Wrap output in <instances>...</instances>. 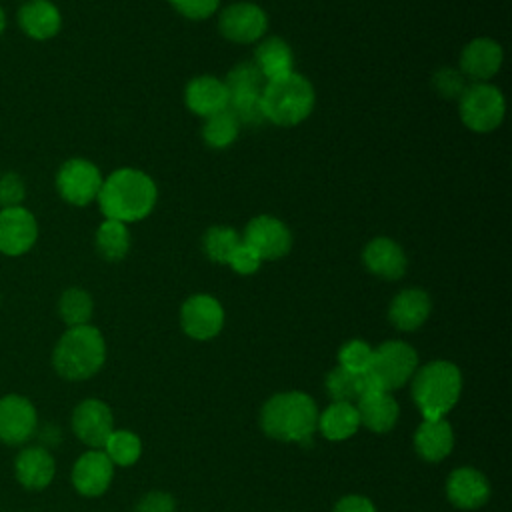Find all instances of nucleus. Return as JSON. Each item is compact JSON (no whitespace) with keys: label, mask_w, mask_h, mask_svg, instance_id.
<instances>
[{"label":"nucleus","mask_w":512,"mask_h":512,"mask_svg":"<svg viewBox=\"0 0 512 512\" xmlns=\"http://www.w3.org/2000/svg\"><path fill=\"white\" fill-rule=\"evenodd\" d=\"M154 180L134 168H118L106 180L98 192V204L106 218L118 222H138L148 216L156 204Z\"/></svg>","instance_id":"f257e3e1"},{"label":"nucleus","mask_w":512,"mask_h":512,"mask_svg":"<svg viewBox=\"0 0 512 512\" xmlns=\"http://www.w3.org/2000/svg\"><path fill=\"white\" fill-rule=\"evenodd\" d=\"M318 414L312 396L304 392H280L264 402L260 426L274 440L308 444L318 430Z\"/></svg>","instance_id":"f03ea898"},{"label":"nucleus","mask_w":512,"mask_h":512,"mask_svg":"<svg viewBox=\"0 0 512 512\" xmlns=\"http://www.w3.org/2000/svg\"><path fill=\"white\" fill-rule=\"evenodd\" d=\"M412 398L424 420L444 418L462 392L460 368L448 360H434L412 376Z\"/></svg>","instance_id":"7ed1b4c3"},{"label":"nucleus","mask_w":512,"mask_h":512,"mask_svg":"<svg viewBox=\"0 0 512 512\" xmlns=\"http://www.w3.org/2000/svg\"><path fill=\"white\" fill-rule=\"evenodd\" d=\"M104 360V338L100 330L90 324L68 328L52 352V366L66 380H86L94 376Z\"/></svg>","instance_id":"20e7f679"},{"label":"nucleus","mask_w":512,"mask_h":512,"mask_svg":"<svg viewBox=\"0 0 512 512\" xmlns=\"http://www.w3.org/2000/svg\"><path fill=\"white\" fill-rule=\"evenodd\" d=\"M260 100L266 120L278 126H296L306 120L314 108V88L304 76L290 72L266 80Z\"/></svg>","instance_id":"39448f33"},{"label":"nucleus","mask_w":512,"mask_h":512,"mask_svg":"<svg viewBox=\"0 0 512 512\" xmlns=\"http://www.w3.org/2000/svg\"><path fill=\"white\" fill-rule=\"evenodd\" d=\"M418 370V354L416 350L402 340H388L376 348H372V360L368 366V374L378 384L380 390L392 392L406 382L412 380Z\"/></svg>","instance_id":"423d86ee"},{"label":"nucleus","mask_w":512,"mask_h":512,"mask_svg":"<svg viewBox=\"0 0 512 512\" xmlns=\"http://www.w3.org/2000/svg\"><path fill=\"white\" fill-rule=\"evenodd\" d=\"M460 118L474 132H490L500 126L504 118L502 92L486 82H476L460 96Z\"/></svg>","instance_id":"0eeeda50"},{"label":"nucleus","mask_w":512,"mask_h":512,"mask_svg":"<svg viewBox=\"0 0 512 512\" xmlns=\"http://www.w3.org/2000/svg\"><path fill=\"white\" fill-rule=\"evenodd\" d=\"M56 186L66 202L74 206H86L98 198L102 176L92 162L84 158H72L60 166Z\"/></svg>","instance_id":"6e6552de"},{"label":"nucleus","mask_w":512,"mask_h":512,"mask_svg":"<svg viewBox=\"0 0 512 512\" xmlns=\"http://www.w3.org/2000/svg\"><path fill=\"white\" fill-rule=\"evenodd\" d=\"M242 242L248 244L262 260H278L288 254L292 234L282 220L262 214L248 222Z\"/></svg>","instance_id":"1a4fd4ad"},{"label":"nucleus","mask_w":512,"mask_h":512,"mask_svg":"<svg viewBox=\"0 0 512 512\" xmlns=\"http://www.w3.org/2000/svg\"><path fill=\"white\" fill-rule=\"evenodd\" d=\"M218 28L224 38L236 44H250L264 36L268 18L264 10L252 2H236L222 10Z\"/></svg>","instance_id":"9d476101"},{"label":"nucleus","mask_w":512,"mask_h":512,"mask_svg":"<svg viewBox=\"0 0 512 512\" xmlns=\"http://www.w3.org/2000/svg\"><path fill=\"white\" fill-rule=\"evenodd\" d=\"M182 330L194 340H210L224 326L222 304L208 294L190 296L180 310Z\"/></svg>","instance_id":"9b49d317"},{"label":"nucleus","mask_w":512,"mask_h":512,"mask_svg":"<svg viewBox=\"0 0 512 512\" xmlns=\"http://www.w3.org/2000/svg\"><path fill=\"white\" fill-rule=\"evenodd\" d=\"M36 426V408L28 398L20 394L0 398V442L10 446L24 444L34 436Z\"/></svg>","instance_id":"f8f14e48"},{"label":"nucleus","mask_w":512,"mask_h":512,"mask_svg":"<svg viewBox=\"0 0 512 512\" xmlns=\"http://www.w3.org/2000/svg\"><path fill=\"white\" fill-rule=\"evenodd\" d=\"M72 430L90 448H102L114 430V416L108 404L96 398L82 400L72 412Z\"/></svg>","instance_id":"ddd939ff"},{"label":"nucleus","mask_w":512,"mask_h":512,"mask_svg":"<svg viewBox=\"0 0 512 512\" xmlns=\"http://www.w3.org/2000/svg\"><path fill=\"white\" fill-rule=\"evenodd\" d=\"M38 236V226L34 216L22 208H2L0 210V252L6 256H20L28 252Z\"/></svg>","instance_id":"4468645a"},{"label":"nucleus","mask_w":512,"mask_h":512,"mask_svg":"<svg viewBox=\"0 0 512 512\" xmlns=\"http://www.w3.org/2000/svg\"><path fill=\"white\" fill-rule=\"evenodd\" d=\"M114 476V464L104 450L84 452L72 468V484L82 496L94 498L108 490Z\"/></svg>","instance_id":"2eb2a0df"},{"label":"nucleus","mask_w":512,"mask_h":512,"mask_svg":"<svg viewBox=\"0 0 512 512\" xmlns=\"http://www.w3.org/2000/svg\"><path fill=\"white\" fill-rule=\"evenodd\" d=\"M448 500L462 510H476L490 498V484L486 476L470 466H462L450 472L446 480Z\"/></svg>","instance_id":"dca6fc26"},{"label":"nucleus","mask_w":512,"mask_h":512,"mask_svg":"<svg viewBox=\"0 0 512 512\" xmlns=\"http://www.w3.org/2000/svg\"><path fill=\"white\" fill-rule=\"evenodd\" d=\"M502 66V48L492 38L470 40L460 54V72L466 78L484 82L492 78Z\"/></svg>","instance_id":"f3484780"},{"label":"nucleus","mask_w":512,"mask_h":512,"mask_svg":"<svg viewBox=\"0 0 512 512\" xmlns=\"http://www.w3.org/2000/svg\"><path fill=\"white\" fill-rule=\"evenodd\" d=\"M362 260H364V266L372 274H376L384 280L402 278L406 272V264H408L406 254L400 248V244H396L392 238H384V236H378L364 246Z\"/></svg>","instance_id":"a211bd4d"},{"label":"nucleus","mask_w":512,"mask_h":512,"mask_svg":"<svg viewBox=\"0 0 512 512\" xmlns=\"http://www.w3.org/2000/svg\"><path fill=\"white\" fill-rule=\"evenodd\" d=\"M430 310V296L422 288H406L392 298L388 318L394 328L402 332H412L428 320Z\"/></svg>","instance_id":"6ab92c4d"},{"label":"nucleus","mask_w":512,"mask_h":512,"mask_svg":"<svg viewBox=\"0 0 512 512\" xmlns=\"http://www.w3.org/2000/svg\"><path fill=\"white\" fill-rule=\"evenodd\" d=\"M356 410L360 416V424L372 430L374 434H386L390 432L400 416L398 402L390 392L378 390L362 394L356 400Z\"/></svg>","instance_id":"aec40b11"},{"label":"nucleus","mask_w":512,"mask_h":512,"mask_svg":"<svg viewBox=\"0 0 512 512\" xmlns=\"http://www.w3.org/2000/svg\"><path fill=\"white\" fill-rule=\"evenodd\" d=\"M16 480L28 490L46 488L56 472V464L52 454L42 446L22 448L14 460Z\"/></svg>","instance_id":"412c9836"},{"label":"nucleus","mask_w":512,"mask_h":512,"mask_svg":"<svg viewBox=\"0 0 512 512\" xmlns=\"http://www.w3.org/2000/svg\"><path fill=\"white\" fill-rule=\"evenodd\" d=\"M228 90L224 86L222 80L214 78V76H198L192 78L186 84V92H184V100L186 106L198 114V116H212L216 112L226 110L228 106Z\"/></svg>","instance_id":"4be33fe9"},{"label":"nucleus","mask_w":512,"mask_h":512,"mask_svg":"<svg viewBox=\"0 0 512 512\" xmlns=\"http://www.w3.org/2000/svg\"><path fill=\"white\" fill-rule=\"evenodd\" d=\"M414 448L426 462L444 460L454 448V432L446 418L422 420L414 434Z\"/></svg>","instance_id":"5701e85b"},{"label":"nucleus","mask_w":512,"mask_h":512,"mask_svg":"<svg viewBox=\"0 0 512 512\" xmlns=\"http://www.w3.org/2000/svg\"><path fill=\"white\" fill-rule=\"evenodd\" d=\"M18 24L30 38L48 40L60 30L62 18L50 0H28L18 10Z\"/></svg>","instance_id":"b1692460"},{"label":"nucleus","mask_w":512,"mask_h":512,"mask_svg":"<svg viewBox=\"0 0 512 512\" xmlns=\"http://www.w3.org/2000/svg\"><path fill=\"white\" fill-rule=\"evenodd\" d=\"M360 428V416L356 404L332 402L322 414H318V430L324 438L340 442L356 434Z\"/></svg>","instance_id":"393cba45"},{"label":"nucleus","mask_w":512,"mask_h":512,"mask_svg":"<svg viewBox=\"0 0 512 512\" xmlns=\"http://www.w3.org/2000/svg\"><path fill=\"white\" fill-rule=\"evenodd\" d=\"M254 62L260 68V72L264 74L266 80L284 76L292 72L294 66V56H292V48L278 36H268L266 40H262L256 48L254 54Z\"/></svg>","instance_id":"a878e982"},{"label":"nucleus","mask_w":512,"mask_h":512,"mask_svg":"<svg viewBox=\"0 0 512 512\" xmlns=\"http://www.w3.org/2000/svg\"><path fill=\"white\" fill-rule=\"evenodd\" d=\"M130 234L124 222L106 218L96 232V250L108 262H118L128 254Z\"/></svg>","instance_id":"bb28decb"},{"label":"nucleus","mask_w":512,"mask_h":512,"mask_svg":"<svg viewBox=\"0 0 512 512\" xmlns=\"http://www.w3.org/2000/svg\"><path fill=\"white\" fill-rule=\"evenodd\" d=\"M102 448L114 466H132L142 454V442L130 430H112Z\"/></svg>","instance_id":"cd10ccee"},{"label":"nucleus","mask_w":512,"mask_h":512,"mask_svg":"<svg viewBox=\"0 0 512 512\" xmlns=\"http://www.w3.org/2000/svg\"><path fill=\"white\" fill-rule=\"evenodd\" d=\"M224 86L228 90V96H238V94H262L266 86V78L256 66V62H240L236 64L226 80Z\"/></svg>","instance_id":"c85d7f7f"},{"label":"nucleus","mask_w":512,"mask_h":512,"mask_svg":"<svg viewBox=\"0 0 512 512\" xmlns=\"http://www.w3.org/2000/svg\"><path fill=\"white\" fill-rule=\"evenodd\" d=\"M92 298L86 290L82 288H68L62 292L60 300H58V312L60 318L70 326H84L88 324L90 316H92Z\"/></svg>","instance_id":"c756f323"},{"label":"nucleus","mask_w":512,"mask_h":512,"mask_svg":"<svg viewBox=\"0 0 512 512\" xmlns=\"http://www.w3.org/2000/svg\"><path fill=\"white\" fill-rule=\"evenodd\" d=\"M362 390V374L350 372L342 366L332 368L326 376V392L332 402L356 404V400L362 396Z\"/></svg>","instance_id":"7c9ffc66"},{"label":"nucleus","mask_w":512,"mask_h":512,"mask_svg":"<svg viewBox=\"0 0 512 512\" xmlns=\"http://www.w3.org/2000/svg\"><path fill=\"white\" fill-rule=\"evenodd\" d=\"M242 242L240 234L230 226H212L202 238V248L212 262L226 264L234 248Z\"/></svg>","instance_id":"2f4dec72"},{"label":"nucleus","mask_w":512,"mask_h":512,"mask_svg":"<svg viewBox=\"0 0 512 512\" xmlns=\"http://www.w3.org/2000/svg\"><path fill=\"white\" fill-rule=\"evenodd\" d=\"M238 122L228 110L216 112L206 118L202 126V138L210 148H228L238 136Z\"/></svg>","instance_id":"473e14b6"},{"label":"nucleus","mask_w":512,"mask_h":512,"mask_svg":"<svg viewBox=\"0 0 512 512\" xmlns=\"http://www.w3.org/2000/svg\"><path fill=\"white\" fill-rule=\"evenodd\" d=\"M226 110L234 116L238 126H262L266 122V114L262 108L260 94H238L228 98Z\"/></svg>","instance_id":"72a5a7b5"},{"label":"nucleus","mask_w":512,"mask_h":512,"mask_svg":"<svg viewBox=\"0 0 512 512\" xmlns=\"http://www.w3.org/2000/svg\"><path fill=\"white\" fill-rule=\"evenodd\" d=\"M372 360V346L366 344L364 340H348L340 350H338V366L362 374L368 370Z\"/></svg>","instance_id":"f704fd0d"},{"label":"nucleus","mask_w":512,"mask_h":512,"mask_svg":"<svg viewBox=\"0 0 512 512\" xmlns=\"http://www.w3.org/2000/svg\"><path fill=\"white\" fill-rule=\"evenodd\" d=\"M432 84H434L436 92L444 98H460L464 94V90L468 88L466 76L456 68H440L434 74Z\"/></svg>","instance_id":"c9c22d12"},{"label":"nucleus","mask_w":512,"mask_h":512,"mask_svg":"<svg viewBox=\"0 0 512 512\" xmlns=\"http://www.w3.org/2000/svg\"><path fill=\"white\" fill-rule=\"evenodd\" d=\"M24 194H26V188L18 174L4 172L0 176V206L2 208L20 206L24 200Z\"/></svg>","instance_id":"e433bc0d"},{"label":"nucleus","mask_w":512,"mask_h":512,"mask_svg":"<svg viewBox=\"0 0 512 512\" xmlns=\"http://www.w3.org/2000/svg\"><path fill=\"white\" fill-rule=\"evenodd\" d=\"M226 264H228L234 272H238V274H242V276H248V274H254V272L260 268L262 258H260L248 244L240 242V244L234 248V252L230 254V258H228Z\"/></svg>","instance_id":"4c0bfd02"},{"label":"nucleus","mask_w":512,"mask_h":512,"mask_svg":"<svg viewBox=\"0 0 512 512\" xmlns=\"http://www.w3.org/2000/svg\"><path fill=\"white\" fill-rule=\"evenodd\" d=\"M182 16L190 20H204L216 12L220 0H168Z\"/></svg>","instance_id":"58836bf2"},{"label":"nucleus","mask_w":512,"mask_h":512,"mask_svg":"<svg viewBox=\"0 0 512 512\" xmlns=\"http://www.w3.org/2000/svg\"><path fill=\"white\" fill-rule=\"evenodd\" d=\"M134 512H176V502L172 494L164 490H152L138 500Z\"/></svg>","instance_id":"ea45409f"},{"label":"nucleus","mask_w":512,"mask_h":512,"mask_svg":"<svg viewBox=\"0 0 512 512\" xmlns=\"http://www.w3.org/2000/svg\"><path fill=\"white\" fill-rule=\"evenodd\" d=\"M332 512H376L372 500H368L366 496H360V494H348L344 498H340Z\"/></svg>","instance_id":"a19ab883"},{"label":"nucleus","mask_w":512,"mask_h":512,"mask_svg":"<svg viewBox=\"0 0 512 512\" xmlns=\"http://www.w3.org/2000/svg\"><path fill=\"white\" fill-rule=\"evenodd\" d=\"M2 30H4V12L0 8V34H2Z\"/></svg>","instance_id":"79ce46f5"}]
</instances>
